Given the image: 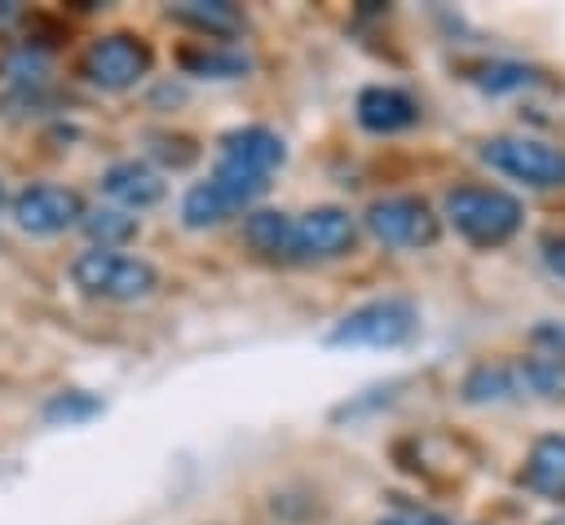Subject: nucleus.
Returning <instances> with one entry per match:
<instances>
[{
  "label": "nucleus",
  "instance_id": "nucleus-1",
  "mask_svg": "<svg viewBox=\"0 0 565 525\" xmlns=\"http://www.w3.org/2000/svg\"><path fill=\"white\" fill-rule=\"evenodd\" d=\"M441 212L455 225V234L472 247H503L525 221L521 199L499 185H455L446 190Z\"/></svg>",
  "mask_w": 565,
  "mask_h": 525
},
{
  "label": "nucleus",
  "instance_id": "nucleus-2",
  "mask_svg": "<svg viewBox=\"0 0 565 525\" xmlns=\"http://www.w3.org/2000/svg\"><path fill=\"white\" fill-rule=\"evenodd\" d=\"M71 282L93 296V300H110V304H132L146 300L159 287V269L146 256H128V251H106V247H88L71 260Z\"/></svg>",
  "mask_w": 565,
  "mask_h": 525
},
{
  "label": "nucleus",
  "instance_id": "nucleus-3",
  "mask_svg": "<svg viewBox=\"0 0 565 525\" xmlns=\"http://www.w3.org/2000/svg\"><path fill=\"white\" fill-rule=\"evenodd\" d=\"M419 331V309L406 296H380L349 309L331 331V349H397Z\"/></svg>",
  "mask_w": 565,
  "mask_h": 525
},
{
  "label": "nucleus",
  "instance_id": "nucleus-4",
  "mask_svg": "<svg viewBox=\"0 0 565 525\" xmlns=\"http://www.w3.org/2000/svg\"><path fill=\"white\" fill-rule=\"evenodd\" d=\"M154 66V53L141 35L132 31H110V35H97L84 57H79V75L102 88V93H128L137 88Z\"/></svg>",
  "mask_w": 565,
  "mask_h": 525
},
{
  "label": "nucleus",
  "instance_id": "nucleus-5",
  "mask_svg": "<svg viewBox=\"0 0 565 525\" xmlns=\"http://www.w3.org/2000/svg\"><path fill=\"white\" fill-rule=\"evenodd\" d=\"M265 190H269L265 176H243V172L216 168L207 181H199V185L185 190V199H181V225L185 229H216L230 216L247 212Z\"/></svg>",
  "mask_w": 565,
  "mask_h": 525
},
{
  "label": "nucleus",
  "instance_id": "nucleus-6",
  "mask_svg": "<svg viewBox=\"0 0 565 525\" xmlns=\"http://www.w3.org/2000/svg\"><path fill=\"white\" fill-rule=\"evenodd\" d=\"M481 163H490L494 172L530 185V190H556L565 185V150L539 137H490L481 141Z\"/></svg>",
  "mask_w": 565,
  "mask_h": 525
},
{
  "label": "nucleus",
  "instance_id": "nucleus-7",
  "mask_svg": "<svg viewBox=\"0 0 565 525\" xmlns=\"http://www.w3.org/2000/svg\"><path fill=\"white\" fill-rule=\"evenodd\" d=\"M362 221H366L371 238H380L384 247H411V251H419V247H433L441 238V216L424 199H415V194L375 199Z\"/></svg>",
  "mask_w": 565,
  "mask_h": 525
},
{
  "label": "nucleus",
  "instance_id": "nucleus-8",
  "mask_svg": "<svg viewBox=\"0 0 565 525\" xmlns=\"http://www.w3.org/2000/svg\"><path fill=\"white\" fill-rule=\"evenodd\" d=\"M84 199L71 190V185H53V181H35L26 190L13 194L9 203V221L31 234V238H53V234H66L84 221Z\"/></svg>",
  "mask_w": 565,
  "mask_h": 525
},
{
  "label": "nucleus",
  "instance_id": "nucleus-9",
  "mask_svg": "<svg viewBox=\"0 0 565 525\" xmlns=\"http://www.w3.org/2000/svg\"><path fill=\"white\" fill-rule=\"evenodd\" d=\"M353 243H358V221L335 203L309 207L305 216L291 221V260H335L353 251Z\"/></svg>",
  "mask_w": 565,
  "mask_h": 525
},
{
  "label": "nucleus",
  "instance_id": "nucleus-10",
  "mask_svg": "<svg viewBox=\"0 0 565 525\" xmlns=\"http://www.w3.org/2000/svg\"><path fill=\"white\" fill-rule=\"evenodd\" d=\"M282 163H287V146L265 124L230 128L221 137V146H216V168H225V172H243V176H265L269 181V172L282 168Z\"/></svg>",
  "mask_w": 565,
  "mask_h": 525
},
{
  "label": "nucleus",
  "instance_id": "nucleus-11",
  "mask_svg": "<svg viewBox=\"0 0 565 525\" xmlns=\"http://www.w3.org/2000/svg\"><path fill=\"white\" fill-rule=\"evenodd\" d=\"M358 124L366 132H380V137H393V132H406L411 124H419V101L406 93V88H393V84H371L358 93V106H353Z\"/></svg>",
  "mask_w": 565,
  "mask_h": 525
},
{
  "label": "nucleus",
  "instance_id": "nucleus-12",
  "mask_svg": "<svg viewBox=\"0 0 565 525\" xmlns=\"http://www.w3.org/2000/svg\"><path fill=\"white\" fill-rule=\"evenodd\" d=\"M102 190L115 199V207L146 212V207H154L168 194V181H163V172H154L141 159H119V163H110L102 172Z\"/></svg>",
  "mask_w": 565,
  "mask_h": 525
},
{
  "label": "nucleus",
  "instance_id": "nucleus-13",
  "mask_svg": "<svg viewBox=\"0 0 565 525\" xmlns=\"http://www.w3.org/2000/svg\"><path fill=\"white\" fill-rule=\"evenodd\" d=\"M521 485L539 499L565 503V437L561 432H547L530 446L525 468H521Z\"/></svg>",
  "mask_w": 565,
  "mask_h": 525
},
{
  "label": "nucleus",
  "instance_id": "nucleus-14",
  "mask_svg": "<svg viewBox=\"0 0 565 525\" xmlns=\"http://www.w3.org/2000/svg\"><path fill=\"white\" fill-rule=\"evenodd\" d=\"M168 18L207 40H225V35L243 31V13L230 0H181V4H168Z\"/></svg>",
  "mask_w": 565,
  "mask_h": 525
},
{
  "label": "nucleus",
  "instance_id": "nucleus-15",
  "mask_svg": "<svg viewBox=\"0 0 565 525\" xmlns=\"http://www.w3.org/2000/svg\"><path fill=\"white\" fill-rule=\"evenodd\" d=\"M243 243L265 260H291V216L278 207H256L243 221Z\"/></svg>",
  "mask_w": 565,
  "mask_h": 525
},
{
  "label": "nucleus",
  "instance_id": "nucleus-16",
  "mask_svg": "<svg viewBox=\"0 0 565 525\" xmlns=\"http://www.w3.org/2000/svg\"><path fill=\"white\" fill-rule=\"evenodd\" d=\"M521 393V379H516V366L508 362H477L463 379H459V397L468 406H490V401H508Z\"/></svg>",
  "mask_w": 565,
  "mask_h": 525
},
{
  "label": "nucleus",
  "instance_id": "nucleus-17",
  "mask_svg": "<svg viewBox=\"0 0 565 525\" xmlns=\"http://www.w3.org/2000/svg\"><path fill=\"white\" fill-rule=\"evenodd\" d=\"M79 229L93 238V247L119 251L128 238H137V216H128L124 207H93V212H84Z\"/></svg>",
  "mask_w": 565,
  "mask_h": 525
},
{
  "label": "nucleus",
  "instance_id": "nucleus-18",
  "mask_svg": "<svg viewBox=\"0 0 565 525\" xmlns=\"http://www.w3.org/2000/svg\"><path fill=\"white\" fill-rule=\"evenodd\" d=\"M521 393H539V397H565V357H530L516 366Z\"/></svg>",
  "mask_w": 565,
  "mask_h": 525
},
{
  "label": "nucleus",
  "instance_id": "nucleus-19",
  "mask_svg": "<svg viewBox=\"0 0 565 525\" xmlns=\"http://www.w3.org/2000/svg\"><path fill=\"white\" fill-rule=\"evenodd\" d=\"M181 66L190 75H207V79H238L252 62L234 49H203V53H181Z\"/></svg>",
  "mask_w": 565,
  "mask_h": 525
},
{
  "label": "nucleus",
  "instance_id": "nucleus-20",
  "mask_svg": "<svg viewBox=\"0 0 565 525\" xmlns=\"http://www.w3.org/2000/svg\"><path fill=\"white\" fill-rule=\"evenodd\" d=\"M93 415H102V397L84 393V388H66V393H53L44 401V419L49 424H84Z\"/></svg>",
  "mask_w": 565,
  "mask_h": 525
},
{
  "label": "nucleus",
  "instance_id": "nucleus-21",
  "mask_svg": "<svg viewBox=\"0 0 565 525\" xmlns=\"http://www.w3.org/2000/svg\"><path fill=\"white\" fill-rule=\"evenodd\" d=\"M477 84H481V88H490V93L530 88V84H539V71H530V66H521V62H490V66H481Z\"/></svg>",
  "mask_w": 565,
  "mask_h": 525
},
{
  "label": "nucleus",
  "instance_id": "nucleus-22",
  "mask_svg": "<svg viewBox=\"0 0 565 525\" xmlns=\"http://www.w3.org/2000/svg\"><path fill=\"white\" fill-rule=\"evenodd\" d=\"M150 150H154L163 163H172V168H190V163L199 159L194 141H190V137H172V132H154V137H150Z\"/></svg>",
  "mask_w": 565,
  "mask_h": 525
},
{
  "label": "nucleus",
  "instance_id": "nucleus-23",
  "mask_svg": "<svg viewBox=\"0 0 565 525\" xmlns=\"http://www.w3.org/2000/svg\"><path fill=\"white\" fill-rule=\"evenodd\" d=\"M530 340L539 349H547V357H565V322H539L530 331Z\"/></svg>",
  "mask_w": 565,
  "mask_h": 525
},
{
  "label": "nucleus",
  "instance_id": "nucleus-24",
  "mask_svg": "<svg viewBox=\"0 0 565 525\" xmlns=\"http://www.w3.org/2000/svg\"><path fill=\"white\" fill-rule=\"evenodd\" d=\"M543 265H547L556 278H565V234H561V238H543Z\"/></svg>",
  "mask_w": 565,
  "mask_h": 525
},
{
  "label": "nucleus",
  "instance_id": "nucleus-25",
  "mask_svg": "<svg viewBox=\"0 0 565 525\" xmlns=\"http://www.w3.org/2000/svg\"><path fill=\"white\" fill-rule=\"evenodd\" d=\"M380 525H446V521L433 516V512H406V516H388V521H380Z\"/></svg>",
  "mask_w": 565,
  "mask_h": 525
},
{
  "label": "nucleus",
  "instance_id": "nucleus-26",
  "mask_svg": "<svg viewBox=\"0 0 565 525\" xmlns=\"http://www.w3.org/2000/svg\"><path fill=\"white\" fill-rule=\"evenodd\" d=\"M547 525H565V512H561V516H552V521H547Z\"/></svg>",
  "mask_w": 565,
  "mask_h": 525
},
{
  "label": "nucleus",
  "instance_id": "nucleus-27",
  "mask_svg": "<svg viewBox=\"0 0 565 525\" xmlns=\"http://www.w3.org/2000/svg\"><path fill=\"white\" fill-rule=\"evenodd\" d=\"M0 207H4V190H0Z\"/></svg>",
  "mask_w": 565,
  "mask_h": 525
}]
</instances>
